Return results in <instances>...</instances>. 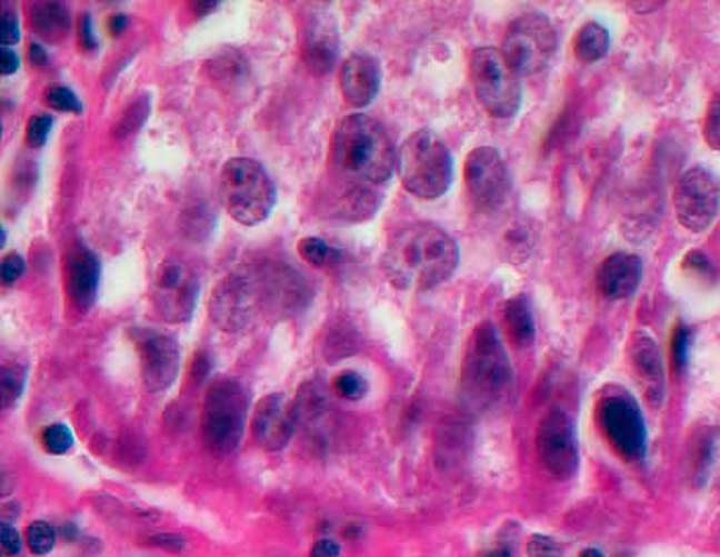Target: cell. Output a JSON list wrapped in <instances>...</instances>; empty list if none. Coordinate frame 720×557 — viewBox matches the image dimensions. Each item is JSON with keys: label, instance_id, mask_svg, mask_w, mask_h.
I'll use <instances>...</instances> for the list:
<instances>
[{"label": "cell", "instance_id": "1", "mask_svg": "<svg viewBox=\"0 0 720 557\" xmlns=\"http://www.w3.org/2000/svg\"><path fill=\"white\" fill-rule=\"evenodd\" d=\"M306 276L282 261L246 263L227 273L210 299V317L224 331L250 329L260 317L287 319L311 302Z\"/></svg>", "mask_w": 720, "mask_h": 557}, {"label": "cell", "instance_id": "2", "mask_svg": "<svg viewBox=\"0 0 720 557\" xmlns=\"http://www.w3.org/2000/svg\"><path fill=\"white\" fill-rule=\"evenodd\" d=\"M459 247L451 235L434 225H410L391 237L383 268L403 290H430L456 272Z\"/></svg>", "mask_w": 720, "mask_h": 557}, {"label": "cell", "instance_id": "3", "mask_svg": "<svg viewBox=\"0 0 720 557\" xmlns=\"http://www.w3.org/2000/svg\"><path fill=\"white\" fill-rule=\"evenodd\" d=\"M396 150L386 128L364 116H348L336 126L330 147L332 173L350 188L386 183L396 169Z\"/></svg>", "mask_w": 720, "mask_h": 557}, {"label": "cell", "instance_id": "4", "mask_svg": "<svg viewBox=\"0 0 720 557\" xmlns=\"http://www.w3.org/2000/svg\"><path fill=\"white\" fill-rule=\"evenodd\" d=\"M511 382L513 368L497 329L490 324L476 327L461 367L463 401L476 411H484L509 394Z\"/></svg>", "mask_w": 720, "mask_h": 557}, {"label": "cell", "instance_id": "5", "mask_svg": "<svg viewBox=\"0 0 720 557\" xmlns=\"http://www.w3.org/2000/svg\"><path fill=\"white\" fill-rule=\"evenodd\" d=\"M219 191L229 217L246 227L263 222L277 205L274 181L262 165L246 157L222 165Z\"/></svg>", "mask_w": 720, "mask_h": 557}, {"label": "cell", "instance_id": "6", "mask_svg": "<svg viewBox=\"0 0 720 557\" xmlns=\"http://www.w3.org/2000/svg\"><path fill=\"white\" fill-rule=\"evenodd\" d=\"M398 169L403 188L420 200H439L453 181V157L430 130H418L403 142Z\"/></svg>", "mask_w": 720, "mask_h": 557}, {"label": "cell", "instance_id": "7", "mask_svg": "<svg viewBox=\"0 0 720 557\" xmlns=\"http://www.w3.org/2000/svg\"><path fill=\"white\" fill-rule=\"evenodd\" d=\"M248 408L250 399L241 382L222 377L210 385L202 411V435L208 449L222 457L239 447L246 432Z\"/></svg>", "mask_w": 720, "mask_h": 557}, {"label": "cell", "instance_id": "8", "mask_svg": "<svg viewBox=\"0 0 720 557\" xmlns=\"http://www.w3.org/2000/svg\"><path fill=\"white\" fill-rule=\"evenodd\" d=\"M597 428L623 461H640L647 452V426L637 399L622 389L601 395L596 408Z\"/></svg>", "mask_w": 720, "mask_h": 557}, {"label": "cell", "instance_id": "9", "mask_svg": "<svg viewBox=\"0 0 720 557\" xmlns=\"http://www.w3.org/2000/svg\"><path fill=\"white\" fill-rule=\"evenodd\" d=\"M471 84L478 101L494 118H513L521 108V82L497 48H478L470 60Z\"/></svg>", "mask_w": 720, "mask_h": 557}, {"label": "cell", "instance_id": "10", "mask_svg": "<svg viewBox=\"0 0 720 557\" xmlns=\"http://www.w3.org/2000/svg\"><path fill=\"white\" fill-rule=\"evenodd\" d=\"M500 52L517 74H538L554 58V26L543 14H521L507 29Z\"/></svg>", "mask_w": 720, "mask_h": 557}, {"label": "cell", "instance_id": "11", "mask_svg": "<svg viewBox=\"0 0 720 557\" xmlns=\"http://www.w3.org/2000/svg\"><path fill=\"white\" fill-rule=\"evenodd\" d=\"M200 282L194 270L180 259H166L154 272L151 299L167 324H186L194 315Z\"/></svg>", "mask_w": 720, "mask_h": 557}, {"label": "cell", "instance_id": "12", "mask_svg": "<svg viewBox=\"0 0 720 557\" xmlns=\"http://www.w3.org/2000/svg\"><path fill=\"white\" fill-rule=\"evenodd\" d=\"M678 220L692 232L707 231L719 215V179L704 167H692L679 177L673 191Z\"/></svg>", "mask_w": 720, "mask_h": 557}, {"label": "cell", "instance_id": "13", "mask_svg": "<svg viewBox=\"0 0 720 557\" xmlns=\"http://www.w3.org/2000/svg\"><path fill=\"white\" fill-rule=\"evenodd\" d=\"M463 179L471 202L482 210L499 208L511 190L507 163L499 150L492 147L471 150L463 165Z\"/></svg>", "mask_w": 720, "mask_h": 557}, {"label": "cell", "instance_id": "14", "mask_svg": "<svg viewBox=\"0 0 720 557\" xmlns=\"http://www.w3.org/2000/svg\"><path fill=\"white\" fill-rule=\"evenodd\" d=\"M536 449L541 465L556 479H570L579 469V442L574 424L564 411H550L538 426Z\"/></svg>", "mask_w": 720, "mask_h": 557}, {"label": "cell", "instance_id": "15", "mask_svg": "<svg viewBox=\"0 0 720 557\" xmlns=\"http://www.w3.org/2000/svg\"><path fill=\"white\" fill-rule=\"evenodd\" d=\"M134 344L139 350L140 375L144 387L151 394H163L176 382L180 372L178 341L161 331L137 329Z\"/></svg>", "mask_w": 720, "mask_h": 557}, {"label": "cell", "instance_id": "16", "mask_svg": "<svg viewBox=\"0 0 720 557\" xmlns=\"http://www.w3.org/2000/svg\"><path fill=\"white\" fill-rule=\"evenodd\" d=\"M340 52L338 28L332 14L326 13L323 7H309V13L301 23V60L306 69L316 77H326L332 72Z\"/></svg>", "mask_w": 720, "mask_h": 557}, {"label": "cell", "instance_id": "17", "mask_svg": "<svg viewBox=\"0 0 720 557\" xmlns=\"http://www.w3.org/2000/svg\"><path fill=\"white\" fill-rule=\"evenodd\" d=\"M101 263L99 258L83 243H74L64 258V290L70 307L77 314H87L98 299Z\"/></svg>", "mask_w": 720, "mask_h": 557}, {"label": "cell", "instance_id": "18", "mask_svg": "<svg viewBox=\"0 0 720 557\" xmlns=\"http://www.w3.org/2000/svg\"><path fill=\"white\" fill-rule=\"evenodd\" d=\"M297 408L282 394L263 397L253 414V436L263 449L280 450L291 442L297 426Z\"/></svg>", "mask_w": 720, "mask_h": 557}, {"label": "cell", "instance_id": "19", "mask_svg": "<svg viewBox=\"0 0 720 557\" xmlns=\"http://www.w3.org/2000/svg\"><path fill=\"white\" fill-rule=\"evenodd\" d=\"M628 356L647 401L652 408H659L666 399V368L657 341L649 334L637 331L630 338Z\"/></svg>", "mask_w": 720, "mask_h": 557}, {"label": "cell", "instance_id": "20", "mask_svg": "<svg viewBox=\"0 0 720 557\" xmlns=\"http://www.w3.org/2000/svg\"><path fill=\"white\" fill-rule=\"evenodd\" d=\"M381 87V67L373 56L352 54L340 70V89L352 108H367L373 103Z\"/></svg>", "mask_w": 720, "mask_h": 557}, {"label": "cell", "instance_id": "21", "mask_svg": "<svg viewBox=\"0 0 720 557\" xmlns=\"http://www.w3.org/2000/svg\"><path fill=\"white\" fill-rule=\"evenodd\" d=\"M642 280V261L632 253H613L603 259L597 272V286L603 297L622 300L632 297Z\"/></svg>", "mask_w": 720, "mask_h": 557}, {"label": "cell", "instance_id": "22", "mask_svg": "<svg viewBox=\"0 0 720 557\" xmlns=\"http://www.w3.org/2000/svg\"><path fill=\"white\" fill-rule=\"evenodd\" d=\"M29 26L40 40L60 43L70 31V13L62 2H33L28 9Z\"/></svg>", "mask_w": 720, "mask_h": 557}, {"label": "cell", "instance_id": "23", "mask_svg": "<svg viewBox=\"0 0 720 557\" xmlns=\"http://www.w3.org/2000/svg\"><path fill=\"white\" fill-rule=\"evenodd\" d=\"M208 69H210L212 81L221 84L224 91L241 89L248 82V74H250V67H248L246 58L236 50H227V52L217 56L214 60H210Z\"/></svg>", "mask_w": 720, "mask_h": 557}, {"label": "cell", "instance_id": "24", "mask_svg": "<svg viewBox=\"0 0 720 557\" xmlns=\"http://www.w3.org/2000/svg\"><path fill=\"white\" fill-rule=\"evenodd\" d=\"M504 326L509 331V338L517 348H526L533 344L536 321H533V315H531L526 299L519 297V299L509 300L504 305Z\"/></svg>", "mask_w": 720, "mask_h": 557}, {"label": "cell", "instance_id": "25", "mask_svg": "<svg viewBox=\"0 0 720 557\" xmlns=\"http://www.w3.org/2000/svg\"><path fill=\"white\" fill-rule=\"evenodd\" d=\"M610 52V33L601 23H587L574 38V54L584 62L593 64Z\"/></svg>", "mask_w": 720, "mask_h": 557}, {"label": "cell", "instance_id": "26", "mask_svg": "<svg viewBox=\"0 0 720 557\" xmlns=\"http://www.w3.org/2000/svg\"><path fill=\"white\" fill-rule=\"evenodd\" d=\"M297 249H299V256L309 261L311 266H316V268H330V266L340 263V259H342V253L336 247L321 241L318 237L301 239L297 245Z\"/></svg>", "mask_w": 720, "mask_h": 557}, {"label": "cell", "instance_id": "27", "mask_svg": "<svg viewBox=\"0 0 720 557\" xmlns=\"http://www.w3.org/2000/svg\"><path fill=\"white\" fill-rule=\"evenodd\" d=\"M26 377L28 370L23 367H4L2 377H0V397H2V408H13L19 401V397L26 389Z\"/></svg>", "mask_w": 720, "mask_h": 557}, {"label": "cell", "instance_id": "28", "mask_svg": "<svg viewBox=\"0 0 720 557\" xmlns=\"http://www.w3.org/2000/svg\"><path fill=\"white\" fill-rule=\"evenodd\" d=\"M712 449H714V438L710 432H700L693 440L692 447V477L696 484H702L708 477L710 465H712Z\"/></svg>", "mask_w": 720, "mask_h": 557}, {"label": "cell", "instance_id": "29", "mask_svg": "<svg viewBox=\"0 0 720 557\" xmlns=\"http://www.w3.org/2000/svg\"><path fill=\"white\" fill-rule=\"evenodd\" d=\"M28 545L33 556H48L56 545V530L50 523L36 520L29 525Z\"/></svg>", "mask_w": 720, "mask_h": 557}, {"label": "cell", "instance_id": "30", "mask_svg": "<svg viewBox=\"0 0 720 557\" xmlns=\"http://www.w3.org/2000/svg\"><path fill=\"white\" fill-rule=\"evenodd\" d=\"M149 116V99L142 97L139 101H134L130 108L126 109L122 118L113 126V135L118 138L128 137L132 132H137L142 122Z\"/></svg>", "mask_w": 720, "mask_h": 557}, {"label": "cell", "instance_id": "31", "mask_svg": "<svg viewBox=\"0 0 720 557\" xmlns=\"http://www.w3.org/2000/svg\"><path fill=\"white\" fill-rule=\"evenodd\" d=\"M333 391L348 401H359L369 391V382L359 372L344 370L333 379Z\"/></svg>", "mask_w": 720, "mask_h": 557}, {"label": "cell", "instance_id": "32", "mask_svg": "<svg viewBox=\"0 0 720 557\" xmlns=\"http://www.w3.org/2000/svg\"><path fill=\"white\" fill-rule=\"evenodd\" d=\"M42 442L43 449L48 450L50 455H64V452H69L74 438H72V432L67 424H52L43 430Z\"/></svg>", "mask_w": 720, "mask_h": 557}, {"label": "cell", "instance_id": "33", "mask_svg": "<svg viewBox=\"0 0 720 557\" xmlns=\"http://www.w3.org/2000/svg\"><path fill=\"white\" fill-rule=\"evenodd\" d=\"M43 101L48 103V108L56 109V111H69V113H81L83 106L79 101V97L70 91L69 87H50L43 93Z\"/></svg>", "mask_w": 720, "mask_h": 557}, {"label": "cell", "instance_id": "34", "mask_svg": "<svg viewBox=\"0 0 720 557\" xmlns=\"http://www.w3.org/2000/svg\"><path fill=\"white\" fill-rule=\"evenodd\" d=\"M181 227L190 239H200L208 235V231H212L207 206H194V210H186L181 218Z\"/></svg>", "mask_w": 720, "mask_h": 557}, {"label": "cell", "instance_id": "35", "mask_svg": "<svg viewBox=\"0 0 720 557\" xmlns=\"http://www.w3.org/2000/svg\"><path fill=\"white\" fill-rule=\"evenodd\" d=\"M688 352H690V329L679 324L671 336V365L676 372H683V368L688 365Z\"/></svg>", "mask_w": 720, "mask_h": 557}, {"label": "cell", "instance_id": "36", "mask_svg": "<svg viewBox=\"0 0 720 557\" xmlns=\"http://www.w3.org/2000/svg\"><path fill=\"white\" fill-rule=\"evenodd\" d=\"M704 140L710 149L720 152V91H717L708 103L707 118H704Z\"/></svg>", "mask_w": 720, "mask_h": 557}, {"label": "cell", "instance_id": "37", "mask_svg": "<svg viewBox=\"0 0 720 557\" xmlns=\"http://www.w3.org/2000/svg\"><path fill=\"white\" fill-rule=\"evenodd\" d=\"M52 126H54L52 116H46V113L33 116L28 122V128H26V142H28L29 147L42 149L46 140L50 137V132H52Z\"/></svg>", "mask_w": 720, "mask_h": 557}, {"label": "cell", "instance_id": "38", "mask_svg": "<svg viewBox=\"0 0 720 557\" xmlns=\"http://www.w3.org/2000/svg\"><path fill=\"white\" fill-rule=\"evenodd\" d=\"M21 38L19 33V19L14 11H11L9 2H2V11H0V46L9 48L14 46Z\"/></svg>", "mask_w": 720, "mask_h": 557}, {"label": "cell", "instance_id": "39", "mask_svg": "<svg viewBox=\"0 0 720 557\" xmlns=\"http://www.w3.org/2000/svg\"><path fill=\"white\" fill-rule=\"evenodd\" d=\"M567 547L558 544L552 537L546 535H533L527 544V556L529 557H562Z\"/></svg>", "mask_w": 720, "mask_h": 557}, {"label": "cell", "instance_id": "40", "mask_svg": "<svg viewBox=\"0 0 720 557\" xmlns=\"http://www.w3.org/2000/svg\"><path fill=\"white\" fill-rule=\"evenodd\" d=\"M26 272V261L19 253H9L2 259V285L11 286Z\"/></svg>", "mask_w": 720, "mask_h": 557}, {"label": "cell", "instance_id": "41", "mask_svg": "<svg viewBox=\"0 0 720 557\" xmlns=\"http://www.w3.org/2000/svg\"><path fill=\"white\" fill-rule=\"evenodd\" d=\"M0 545H2L4 556H19V551H21V537L9 523H2V527H0Z\"/></svg>", "mask_w": 720, "mask_h": 557}, {"label": "cell", "instance_id": "42", "mask_svg": "<svg viewBox=\"0 0 720 557\" xmlns=\"http://www.w3.org/2000/svg\"><path fill=\"white\" fill-rule=\"evenodd\" d=\"M79 43L83 46V50L91 52L98 48V40H96V33H93V26H91V17L89 14H83L81 21H79Z\"/></svg>", "mask_w": 720, "mask_h": 557}, {"label": "cell", "instance_id": "43", "mask_svg": "<svg viewBox=\"0 0 720 557\" xmlns=\"http://www.w3.org/2000/svg\"><path fill=\"white\" fill-rule=\"evenodd\" d=\"M151 544L157 545V547H163V549H169V551H181L186 541H183V537H180V535L163 533V535H154V537H151Z\"/></svg>", "mask_w": 720, "mask_h": 557}, {"label": "cell", "instance_id": "44", "mask_svg": "<svg viewBox=\"0 0 720 557\" xmlns=\"http://www.w3.org/2000/svg\"><path fill=\"white\" fill-rule=\"evenodd\" d=\"M19 70V56L11 48H0V72L4 77L14 74Z\"/></svg>", "mask_w": 720, "mask_h": 557}, {"label": "cell", "instance_id": "45", "mask_svg": "<svg viewBox=\"0 0 720 557\" xmlns=\"http://www.w3.org/2000/svg\"><path fill=\"white\" fill-rule=\"evenodd\" d=\"M311 557H340V545L332 539H319L318 544L313 545Z\"/></svg>", "mask_w": 720, "mask_h": 557}, {"label": "cell", "instance_id": "46", "mask_svg": "<svg viewBox=\"0 0 720 557\" xmlns=\"http://www.w3.org/2000/svg\"><path fill=\"white\" fill-rule=\"evenodd\" d=\"M686 268H692L693 272L710 273L708 259L702 253H698V251H693V253H690L686 258Z\"/></svg>", "mask_w": 720, "mask_h": 557}, {"label": "cell", "instance_id": "47", "mask_svg": "<svg viewBox=\"0 0 720 557\" xmlns=\"http://www.w3.org/2000/svg\"><path fill=\"white\" fill-rule=\"evenodd\" d=\"M208 368H210V365H208L207 354H198L194 365H192V375H194L196 381H204L207 379Z\"/></svg>", "mask_w": 720, "mask_h": 557}, {"label": "cell", "instance_id": "48", "mask_svg": "<svg viewBox=\"0 0 720 557\" xmlns=\"http://www.w3.org/2000/svg\"><path fill=\"white\" fill-rule=\"evenodd\" d=\"M126 28H128V17H126V14H111V19L108 21V29H110V33L113 38L122 36Z\"/></svg>", "mask_w": 720, "mask_h": 557}, {"label": "cell", "instance_id": "49", "mask_svg": "<svg viewBox=\"0 0 720 557\" xmlns=\"http://www.w3.org/2000/svg\"><path fill=\"white\" fill-rule=\"evenodd\" d=\"M29 58H31V62H33L36 67H46V64H48L46 50H43L42 46H38V43H31V46H29Z\"/></svg>", "mask_w": 720, "mask_h": 557}, {"label": "cell", "instance_id": "50", "mask_svg": "<svg viewBox=\"0 0 720 557\" xmlns=\"http://www.w3.org/2000/svg\"><path fill=\"white\" fill-rule=\"evenodd\" d=\"M192 9L198 17H204V14L212 13L214 9H219V2H192Z\"/></svg>", "mask_w": 720, "mask_h": 557}, {"label": "cell", "instance_id": "51", "mask_svg": "<svg viewBox=\"0 0 720 557\" xmlns=\"http://www.w3.org/2000/svg\"><path fill=\"white\" fill-rule=\"evenodd\" d=\"M486 557H513V551H509L507 547H500V549H494V551L486 554Z\"/></svg>", "mask_w": 720, "mask_h": 557}, {"label": "cell", "instance_id": "52", "mask_svg": "<svg viewBox=\"0 0 720 557\" xmlns=\"http://www.w3.org/2000/svg\"><path fill=\"white\" fill-rule=\"evenodd\" d=\"M579 557H606L599 549H593V547H589V549H584V551H581V556Z\"/></svg>", "mask_w": 720, "mask_h": 557}, {"label": "cell", "instance_id": "53", "mask_svg": "<svg viewBox=\"0 0 720 557\" xmlns=\"http://www.w3.org/2000/svg\"><path fill=\"white\" fill-rule=\"evenodd\" d=\"M4 241H7V231L2 229V231H0V245H4Z\"/></svg>", "mask_w": 720, "mask_h": 557}]
</instances>
